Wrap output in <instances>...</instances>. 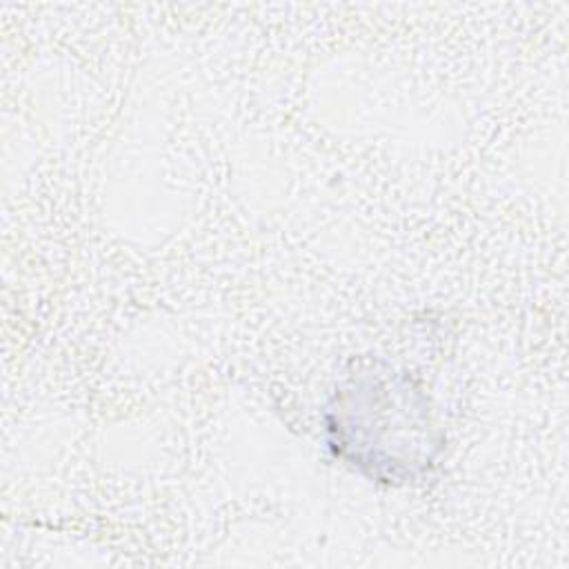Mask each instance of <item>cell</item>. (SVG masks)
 <instances>
[{"label": "cell", "instance_id": "1", "mask_svg": "<svg viewBox=\"0 0 569 569\" xmlns=\"http://www.w3.org/2000/svg\"><path fill=\"white\" fill-rule=\"evenodd\" d=\"M322 422L331 453L382 485L425 480L445 451L425 391L382 362L349 373L325 405Z\"/></svg>", "mask_w": 569, "mask_h": 569}]
</instances>
